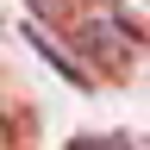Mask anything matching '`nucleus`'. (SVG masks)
I'll use <instances>...</instances> for the list:
<instances>
[{
    "label": "nucleus",
    "mask_w": 150,
    "mask_h": 150,
    "mask_svg": "<svg viewBox=\"0 0 150 150\" xmlns=\"http://www.w3.org/2000/svg\"><path fill=\"white\" fill-rule=\"evenodd\" d=\"M125 25H131V19H125V13H112V6H94L81 25H75L81 50H88L106 75H125V69H131V56H138V44H131V31H125Z\"/></svg>",
    "instance_id": "1"
},
{
    "label": "nucleus",
    "mask_w": 150,
    "mask_h": 150,
    "mask_svg": "<svg viewBox=\"0 0 150 150\" xmlns=\"http://www.w3.org/2000/svg\"><path fill=\"white\" fill-rule=\"evenodd\" d=\"M6 144H13V119L0 112V150H6Z\"/></svg>",
    "instance_id": "3"
},
{
    "label": "nucleus",
    "mask_w": 150,
    "mask_h": 150,
    "mask_svg": "<svg viewBox=\"0 0 150 150\" xmlns=\"http://www.w3.org/2000/svg\"><path fill=\"white\" fill-rule=\"evenodd\" d=\"M25 6H31V13H44V19H63V13H69V0H25Z\"/></svg>",
    "instance_id": "2"
},
{
    "label": "nucleus",
    "mask_w": 150,
    "mask_h": 150,
    "mask_svg": "<svg viewBox=\"0 0 150 150\" xmlns=\"http://www.w3.org/2000/svg\"><path fill=\"white\" fill-rule=\"evenodd\" d=\"M69 150H125V144H88V138H81V144H69Z\"/></svg>",
    "instance_id": "4"
}]
</instances>
